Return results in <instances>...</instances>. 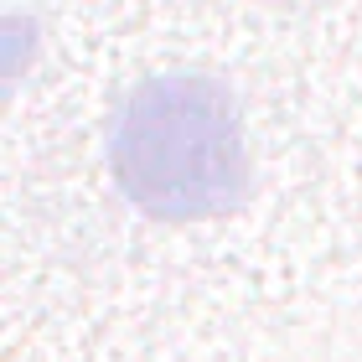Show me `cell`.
<instances>
[{
    "instance_id": "cell-1",
    "label": "cell",
    "mask_w": 362,
    "mask_h": 362,
    "mask_svg": "<svg viewBox=\"0 0 362 362\" xmlns=\"http://www.w3.org/2000/svg\"><path fill=\"white\" fill-rule=\"evenodd\" d=\"M109 166L124 202L151 218H223L249 192L238 104L212 73H156L124 93L109 124Z\"/></svg>"
}]
</instances>
